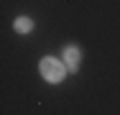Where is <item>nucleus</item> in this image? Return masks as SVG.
<instances>
[{
  "instance_id": "1",
  "label": "nucleus",
  "mask_w": 120,
  "mask_h": 115,
  "mask_svg": "<svg viewBox=\"0 0 120 115\" xmlns=\"http://www.w3.org/2000/svg\"><path fill=\"white\" fill-rule=\"evenodd\" d=\"M38 72H41V77L46 79L49 84H59L64 77H67V64H64V59H56V56H44L41 59V64H38Z\"/></svg>"
},
{
  "instance_id": "2",
  "label": "nucleus",
  "mask_w": 120,
  "mask_h": 115,
  "mask_svg": "<svg viewBox=\"0 0 120 115\" xmlns=\"http://www.w3.org/2000/svg\"><path fill=\"white\" fill-rule=\"evenodd\" d=\"M61 59H64V64H67L69 72H77V69H79V61H82V51H79L77 46H67Z\"/></svg>"
},
{
  "instance_id": "3",
  "label": "nucleus",
  "mask_w": 120,
  "mask_h": 115,
  "mask_svg": "<svg viewBox=\"0 0 120 115\" xmlns=\"http://www.w3.org/2000/svg\"><path fill=\"white\" fill-rule=\"evenodd\" d=\"M13 28H15V33H31V31H33V21L26 18V15H21V18H15Z\"/></svg>"
}]
</instances>
